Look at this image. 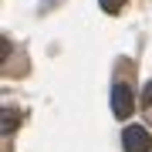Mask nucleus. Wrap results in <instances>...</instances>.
Listing matches in <instances>:
<instances>
[{
  "label": "nucleus",
  "instance_id": "nucleus-1",
  "mask_svg": "<svg viewBox=\"0 0 152 152\" xmlns=\"http://www.w3.org/2000/svg\"><path fill=\"white\" fill-rule=\"evenodd\" d=\"M122 149H125V152H149V149H152L149 129H142V125H129V129L122 132Z\"/></svg>",
  "mask_w": 152,
  "mask_h": 152
},
{
  "label": "nucleus",
  "instance_id": "nucleus-4",
  "mask_svg": "<svg viewBox=\"0 0 152 152\" xmlns=\"http://www.w3.org/2000/svg\"><path fill=\"white\" fill-rule=\"evenodd\" d=\"M98 4H102V10H105V14H118L122 7H125V0H98Z\"/></svg>",
  "mask_w": 152,
  "mask_h": 152
},
{
  "label": "nucleus",
  "instance_id": "nucleus-3",
  "mask_svg": "<svg viewBox=\"0 0 152 152\" xmlns=\"http://www.w3.org/2000/svg\"><path fill=\"white\" fill-rule=\"evenodd\" d=\"M17 122H20V115H17L14 108H7V112H4V132H7V135L17 129Z\"/></svg>",
  "mask_w": 152,
  "mask_h": 152
},
{
  "label": "nucleus",
  "instance_id": "nucleus-5",
  "mask_svg": "<svg viewBox=\"0 0 152 152\" xmlns=\"http://www.w3.org/2000/svg\"><path fill=\"white\" fill-rule=\"evenodd\" d=\"M142 105H152V85L145 88V98H142Z\"/></svg>",
  "mask_w": 152,
  "mask_h": 152
},
{
  "label": "nucleus",
  "instance_id": "nucleus-2",
  "mask_svg": "<svg viewBox=\"0 0 152 152\" xmlns=\"http://www.w3.org/2000/svg\"><path fill=\"white\" fill-rule=\"evenodd\" d=\"M132 108H135V95H132L129 85H115L112 88V115L115 118H129Z\"/></svg>",
  "mask_w": 152,
  "mask_h": 152
}]
</instances>
